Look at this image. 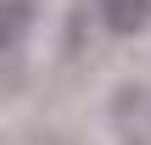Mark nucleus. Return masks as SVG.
I'll list each match as a JSON object with an SVG mask.
<instances>
[{"label":"nucleus","instance_id":"obj_3","mask_svg":"<svg viewBox=\"0 0 151 145\" xmlns=\"http://www.w3.org/2000/svg\"><path fill=\"white\" fill-rule=\"evenodd\" d=\"M34 0H0V56H11L28 34H34Z\"/></svg>","mask_w":151,"mask_h":145},{"label":"nucleus","instance_id":"obj_2","mask_svg":"<svg viewBox=\"0 0 151 145\" xmlns=\"http://www.w3.org/2000/svg\"><path fill=\"white\" fill-rule=\"evenodd\" d=\"M95 11H101L106 34H118V39L140 34V28L151 22V0H95Z\"/></svg>","mask_w":151,"mask_h":145},{"label":"nucleus","instance_id":"obj_1","mask_svg":"<svg viewBox=\"0 0 151 145\" xmlns=\"http://www.w3.org/2000/svg\"><path fill=\"white\" fill-rule=\"evenodd\" d=\"M106 129L118 145H151V84L123 78L106 101Z\"/></svg>","mask_w":151,"mask_h":145}]
</instances>
